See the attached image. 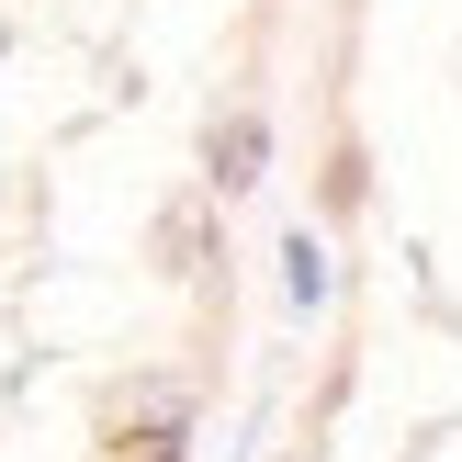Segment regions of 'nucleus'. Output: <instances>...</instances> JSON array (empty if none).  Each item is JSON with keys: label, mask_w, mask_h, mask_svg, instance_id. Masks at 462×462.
<instances>
[{"label": "nucleus", "mask_w": 462, "mask_h": 462, "mask_svg": "<svg viewBox=\"0 0 462 462\" xmlns=\"http://www.w3.org/2000/svg\"><path fill=\"white\" fill-rule=\"evenodd\" d=\"M203 170H215V192H260V170H271V125H260V113H226V125L203 135Z\"/></svg>", "instance_id": "f257e3e1"}, {"label": "nucleus", "mask_w": 462, "mask_h": 462, "mask_svg": "<svg viewBox=\"0 0 462 462\" xmlns=\"http://www.w3.org/2000/svg\"><path fill=\"white\" fill-rule=\"evenodd\" d=\"M158 260H170L180 282L203 271V203H170V215H158Z\"/></svg>", "instance_id": "f03ea898"}, {"label": "nucleus", "mask_w": 462, "mask_h": 462, "mask_svg": "<svg viewBox=\"0 0 462 462\" xmlns=\"http://www.w3.org/2000/svg\"><path fill=\"white\" fill-rule=\"evenodd\" d=\"M113 462H180V429H135V440H113Z\"/></svg>", "instance_id": "7ed1b4c3"}, {"label": "nucleus", "mask_w": 462, "mask_h": 462, "mask_svg": "<svg viewBox=\"0 0 462 462\" xmlns=\"http://www.w3.org/2000/svg\"><path fill=\"white\" fill-rule=\"evenodd\" d=\"M293 293H305V305L328 293V248H316V237H293Z\"/></svg>", "instance_id": "20e7f679"}]
</instances>
